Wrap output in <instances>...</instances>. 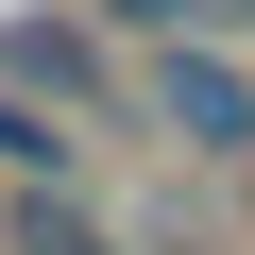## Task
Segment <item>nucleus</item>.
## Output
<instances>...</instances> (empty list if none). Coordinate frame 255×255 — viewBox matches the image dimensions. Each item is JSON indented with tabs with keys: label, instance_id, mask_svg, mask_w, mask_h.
Returning <instances> with one entry per match:
<instances>
[{
	"label": "nucleus",
	"instance_id": "nucleus-1",
	"mask_svg": "<svg viewBox=\"0 0 255 255\" xmlns=\"http://www.w3.org/2000/svg\"><path fill=\"white\" fill-rule=\"evenodd\" d=\"M153 119H170L204 170H238V153H255V85H238L221 51H170V68H153Z\"/></svg>",
	"mask_w": 255,
	"mask_h": 255
},
{
	"label": "nucleus",
	"instance_id": "nucleus-2",
	"mask_svg": "<svg viewBox=\"0 0 255 255\" xmlns=\"http://www.w3.org/2000/svg\"><path fill=\"white\" fill-rule=\"evenodd\" d=\"M0 170H17L34 204H68V187H85V119H68L51 85H17V68H0Z\"/></svg>",
	"mask_w": 255,
	"mask_h": 255
},
{
	"label": "nucleus",
	"instance_id": "nucleus-3",
	"mask_svg": "<svg viewBox=\"0 0 255 255\" xmlns=\"http://www.w3.org/2000/svg\"><path fill=\"white\" fill-rule=\"evenodd\" d=\"M0 68H17V85H51V102H68V119H85V102H102V51H85V34H68V17H17V34H0Z\"/></svg>",
	"mask_w": 255,
	"mask_h": 255
},
{
	"label": "nucleus",
	"instance_id": "nucleus-4",
	"mask_svg": "<svg viewBox=\"0 0 255 255\" xmlns=\"http://www.w3.org/2000/svg\"><path fill=\"white\" fill-rule=\"evenodd\" d=\"M17 238H34V255H136V238H85V221H68V204H34V221H17Z\"/></svg>",
	"mask_w": 255,
	"mask_h": 255
},
{
	"label": "nucleus",
	"instance_id": "nucleus-5",
	"mask_svg": "<svg viewBox=\"0 0 255 255\" xmlns=\"http://www.w3.org/2000/svg\"><path fill=\"white\" fill-rule=\"evenodd\" d=\"M102 17H119V34H187L204 0H102Z\"/></svg>",
	"mask_w": 255,
	"mask_h": 255
},
{
	"label": "nucleus",
	"instance_id": "nucleus-6",
	"mask_svg": "<svg viewBox=\"0 0 255 255\" xmlns=\"http://www.w3.org/2000/svg\"><path fill=\"white\" fill-rule=\"evenodd\" d=\"M204 34H255V0H204Z\"/></svg>",
	"mask_w": 255,
	"mask_h": 255
}]
</instances>
